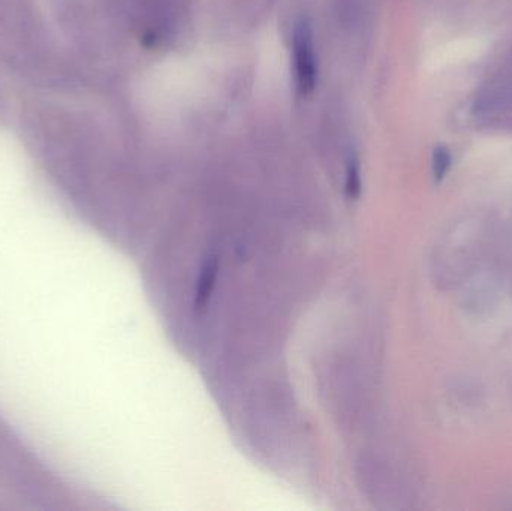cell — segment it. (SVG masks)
<instances>
[{
	"label": "cell",
	"mask_w": 512,
	"mask_h": 511,
	"mask_svg": "<svg viewBox=\"0 0 512 511\" xmlns=\"http://www.w3.org/2000/svg\"><path fill=\"white\" fill-rule=\"evenodd\" d=\"M295 81L301 95H310L318 84V59L309 21L300 20L292 32Z\"/></svg>",
	"instance_id": "obj_1"
},
{
	"label": "cell",
	"mask_w": 512,
	"mask_h": 511,
	"mask_svg": "<svg viewBox=\"0 0 512 511\" xmlns=\"http://www.w3.org/2000/svg\"><path fill=\"white\" fill-rule=\"evenodd\" d=\"M218 260L210 258L201 270L200 279H198L197 293H195V305H206L207 299L212 294L213 287H215L216 275H218Z\"/></svg>",
	"instance_id": "obj_2"
},
{
	"label": "cell",
	"mask_w": 512,
	"mask_h": 511,
	"mask_svg": "<svg viewBox=\"0 0 512 511\" xmlns=\"http://www.w3.org/2000/svg\"><path fill=\"white\" fill-rule=\"evenodd\" d=\"M451 167H453V153L444 144H439L432 153L433 179L441 183L450 173Z\"/></svg>",
	"instance_id": "obj_3"
},
{
	"label": "cell",
	"mask_w": 512,
	"mask_h": 511,
	"mask_svg": "<svg viewBox=\"0 0 512 511\" xmlns=\"http://www.w3.org/2000/svg\"><path fill=\"white\" fill-rule=\"evenodd\" d=\"M361 191L360 164L357 159L352 156L346 168V192L349 197H357Z\"/></svg>",
	"instance_id": "obj_4"
}]
</instances>
